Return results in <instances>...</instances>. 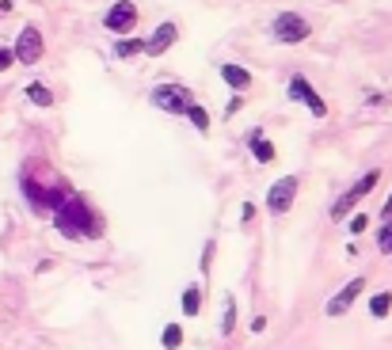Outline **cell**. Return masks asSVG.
<instances>
[{"mask_svg":"<svg viewBox=\"0 0 392 350\" xmlns=\"http://www.w3.org/2000/svg\"><path fill=\"white\" fill-rule=\"evenodd\" d=\"M54 225H57V232L69 236V240H95V236L103 232L95 209L88 206L80 194H69V198L54 209Z\"/></svg>","mask_w":392,"mask_h":350,"instance_id":"1","label":"cell"},{"mask_svg":"<svg viewBox=\"0 0 392 350\" xmlns=\"http://www.w3.org/2000/svg\"><path fill=\"white\" fill-rule=\"evenodd\" d=\"M23 194H27V202L38 209V214H54V209L69 198V191H65L54 175H50V183H38L35 175H23Z\"/></svg>","mask_w":392,"mask_h":350,"instance_id":"2","label":"cell"},{"mask_svg":"<svg viewBox=\"0 0 392 350\" xmlns=\"http://www.w3.org/2000/svg\"><path fill=\"white\" fill-rule=\"evenodd\" d=\"M308 35H313V23H308L305 15H297V12H282V15H274V23H271L274 42L297 46V42H305Z\"/></svg>","mask_w":392,"mask_h":350,"instance_id":"3","label":"cell"},{"mask_svg":"<svg viewBox=\"0 0 392 350\" xmlns=\"http://www.w3.org/2000/svg\"><path fill=\"white\" fill-rule=\"evenodd\" d=\"M103 27H107L114 38L134 35V27H137V4H134V0H114V4L107 8V15H103Z\"/></svg>","mask_w":392,"mask_h":350,"instance_id":"4","label":"cell"},{"mask_svg":"<svg viewBox=\"0 0 392 350\" xmlns=\"http://www.w3.org/2000/svg\"><path fill=\"white\" fill-rule=\"evenodd\" d=\"M12 54H15V61H19V65H38V61H42V54H46L42 31H38L35 23H27V27L19 31V38H15Z\"/></svg>","mask_w":392,"mask_h":350,"instance_id":"5","label":"cell"},{"mask_svg":"<svg viewBox=\"0 0 392 350\" xmlns=\"http://www.w3.org/2000/svg\"><path fill=\"white\" fill-rule=\"evenodd\" d=\"M152 107H160L164 115H187L191 92H187L183 84H157L152 88Z\"/></svg>","mask_w":392,"mask_h":350,"instance_id":"6","label":"cell"},{"mask_svg":"<svg viewBox=\"0 0 392 350\" xmlns=\"http://www.w3.org/2000/svg\"><path fill=\"white\" fill-rule=\"evenodd\" d=\"M285 95H290L293 103H305V107L313 111V118H328V103L316 95V88L308 84L305 77H290V88H285Z\"/></svg>","mask_w":392,"mask_h":350,"instance_id":"7","label":"cell"},{"mask_svg":"<svg viewBox=\"0 0 392 350\" xmlns=\"http://www.w3.org/2000/svg\"><path fill=\"white\" fill-rule=\"evenodd\" d=\"M297 175H282L279 183L271 186V191H267V209H271L274 217H282L285 209L293 206V198H297Z\"/></svg>","mask_w":392,"mask_h":350,"instance_id":"8","label":"cell"},{"mask_svg":"<svg viewBox=\"0 0 392 350\" xmlns=\"http://www.w3.org/2000/svg\"><path fill=\"white\" fill-rule=\"evenodd\" d=\"M362 293H366V278L358 274V278H350L347 286H343V289L336 293V297H331L328 305H324V312H328V316H347V312H350V305H354V301L362 297Z\"/></svg>","mask_w":392,"mask_h":350,"instance_id":"9","label":"cell"},{"mask_svg":"<svg viewBox=\"0 0 392 350\" xmlns=\"http://www.w3.org/2000/svg\"><path fill=\"white\" fill-rule=\"evenodd\" d=\"M175 38H179V27H175V19H164L157 31H152L149 38H145V54L149 58H160V54H168L171 46H175Z\"/></svg>","mask_w":392,"mask_h":350,"instance_id":"10","label":"cell"},{"mask_svg":"<svg viewBox=\"0 0 392 350\" xmlns=\"http://www.w3.org/2000/svg\"><path fill=\"white\" fill-rule=\"evenodd\" d=\"M221 80H225L228 88H233L236 95H240V92H248V88H251V72L244 69V65H221Z\"/></svg>","mask_w":392,"mask_h":350,"instance_id":"11","label":"cell"},{"mask_svg":"<svg viewBox=\"0 0 392 350\" xmlns=\"http://www.w3.org/2000/svg\"><path fill=\"white\" fill-rule=\"evenodd\" d=\"M251 157H256L259 164H274V157H279V152H274V145L263 137V129H256V134H251Z\"/></svg>","mask_w":392,"mask_h":350,"instance_id":"12","label":"cell"},{"mask_svg":"<svg viewBox=\"0 0 392 350\" xmlns=\"http://www.w3.org/2000/svg\"><path fill=\"white\" fill-rule=\"evenodd\" d=\"M358 202H362V194H358L354 186H350V191L343 194V198L336 202V206H331V217H336V221H343V217H350V214H354V206H358Z\"/></svg>","mask_w":392,"mask_h":350,"instance_id":"13","label":"cell"},{"mask_svg":"<svg viewBox=\"0 0 392 350\" xmlns=\"http://www.w3.org/2000/svg\"><path fill=\"white\" fill-rule=\"evenodd\" d=\"M137 54H145V38H118V42H114V58L130 61V58H137Z\"/></svg>","mask_w":392,"mask_h":350,"instance_id":"14","label":"cell"},{"mask_svg":"<svg viewBox=\"0 0 392 350\" xmlns=\"http://www.w3.org/2000/svg\"><path fill=\"white\" fill-rule=\"evenodd\" d=\"M392 312V289H381L370 297V316L373 320H385V316Z\"/></svg>","mask_w":392,"mask_h":350,"instance_id":"15","label":"cell"},{"mask_svg":"<svg viewBox=\"0 0 392 350\" xmlns=\"http://www.w3.org/2000/svg\"><path fill=\"white\" fill-rule=\"evenodd\" d=\"M23 95H27V100L35 103V107H54V92H50L46 84H38V80L23 88Z\"/></svg>","mask_w":392,"mask_h":350,"instance_id":"16","label":"cell"},{"mask_svg":"<svg viewBox=\"0 0 392 350\" xmlns=\"http://www.w3.org/2000/svg\"><path fill=\"white\" fill-rule=\"evenodd\" d=\"M198 312H202V289L187 286L183 289V316H198Z\"/></svg>","mask_w":392,"mask_h":350,"instance_id":"17","label":"cell"},{"mask_svg":"<svg viewBox=\"0 0 392 350\" xmlns=\"http://www.w3.org/2000/svg\"><path fill=\"white\" fill-rule=\"evenodd\" d=\"M187 118H191V126L198 129V134H210V115H206V107L191 103V107H187Z\"/></svg>","mask_w":392,"mask_h":350,"instance_id":"18","label":"cell"},{"mask_svg":"<svg viewBox=\"0 0 392 350\" xmlns=\"http://www.w3.org/2000/svg\"><path fill=\"white\" fill-rule=\"evenodd\" d=\"M160 347H164V350H179V347H183V328H179V324H168L164 335H160Z\"/></svg>","mask_w":392,"mask_h":350,"instance_id":"19","label":"cell"},{"mask_svg":"<svg viewBox=\"0 0 392 350\" xmlns=\"http://www.w3.org/2000/svg\"><path fill=\"white\" fill-rule=\"evenodd\" d=\"M381 183V168H373V172H366L362 179H358V183H354V191L358 194H362V198H366V194H370L373 191V186H377Z\"/></svg>","mask_w":392,"mask_h":350,"instance_id":"20","label":"cell"},{"mask_svg":"<svg viewBox=\"0 0 392 350\" xmlns=\"http://www.w3.org/2000/svg\"><path fill=\"white\" fill-rule=\"evenodd\" d=\"M236 331V301H225V316H221V335H233Z\"/></svg>","mask_w":392,"mask_h":350,"instance_id":"21","label":"cell"},{"mask_svg":"<svg viewBox=\"0 0 392 350\" xmlns=\"http://www.w3.org/2000/svg\"><path fill=\"white\" fill-rule=\"evenodd\" d=\"M347 229H350V232H354V236H362L366 229H370V217H366V214H350Z\"/></svg>","mask_w":392,"mask_h":350,"instance_id":"22","label":"cell"},{"mask_svg":"<svg viewBox=\"0 0 392 350\" xmlns=\"http://www.w3.org/2000/svg\"><path fill=\"white\" fill-rule=\"evenodd\" d=\"M12 65H15V54L8 50V46H0V72H8Z\"/></svg>","mask_w":392,"mask_h":350,"instance_id":"23","label":"cell"},{"mask_svg":"<svg viewBox=\"0 0 392 350\" xmlns=\"http://www.w3.org/2000/svg\"><path fill=\"white\" fill-rule=\"evenodd\" d=\"M240 107H244V100H240V95H233V100H228V107H225V115H236Z\"/></svg>","mask_w":392,"mask_h":350,"instance_id":"24","label":"cell"},{"mask_svg":"<svg viewBox=\"0 0 392 350\" xmlns=\"http://www.w3.org/2000/svg\"><path fill=\"white\" fill-rule=\"evenodd\" d=\"M210 259H214V244H206V251H202V271H210Z\"/></svg>","mask_w":392,"mask_h":350,"instance_id":"25","label":"cell"},{"mask_svg":"<svg viewBox=\"0 0 392 350\" xmlns=\"http://www.w3.org/2000/svg\"><path fill=\"white\" fill-rule=\"evenodd\" d=\"M251 217H256V206H251V202H248V206H244V214H240V221H244V225H248V221H251Z\"/></svg>","mask_w":392,"mask_h":350,"instance_id":"26","label":"cell"},{"mask_svg":"<svg viewBox=\"0 0 392 350\" xmlns=\"http://www.w3.org/2000/svg\"><path fill=\"white\" fill-rule=\"evenodd\" d=\"M251 331H267V316H256V320H251Z\"/></svg>","mask_w":392,"mask_h":350,"instance_id":"27","label":"cell"},{"mask_svg":"<svg viewBox=\"0 0 392 350\" xmlns=\"http://www.w3.org/2000/svg\"><path fill=\"white\" fill-rule=\"evenodd\" d=\"M381 217H385V221H389V217H392V194H389V202H385V209H381Z\"/></svg>","mask_w":392,"mask_h":350,"instance_id":"28","label":"cell"},{"mask_svg":"<svg viewBox=\"0 0 392 350\" xmlns=\"http://www.w3.org/2000/svg\"><path fill=\"white\" fill-rule=\"evenodd\" d=\"M8 8H12V0H4V4H0V12H8Z\"/></svg>","mask_w":392,"mask_h":350,"instance_id":"29","label":"cell"},{"mask_svg":"<svg viewBox=\"0 0 392 350\" xmlns=\"http://www.w3.org/2000/svg\"><path fill=\"white\" fill-rule=\"evenodd\" d=\"M389 255H392V240H389Z\"/></svg>","mask_w":392,"mask_h":350,"instance_id":"30","label":"cell"}]
</instances>
